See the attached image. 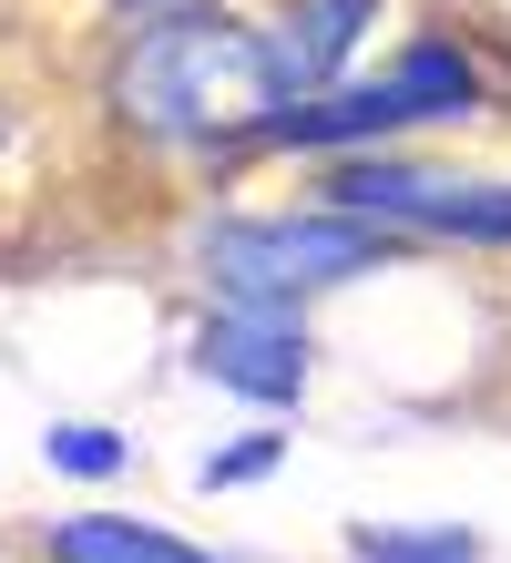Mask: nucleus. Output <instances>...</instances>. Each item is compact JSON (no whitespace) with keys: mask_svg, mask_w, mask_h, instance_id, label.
Wrapping results in <instances>:
<instances>
[{"mask_svg":"<svg viewBox=\"0 0 511 563\" xmlns=\"http://www.w3.org/2000/svg\"><path fill=\"white\" fill-rule=\"evenodd\" d=\"M420 246L379 236V225L337 216V206H204L185 225V277L204 308H246V318H307L337 287L399 277Z\"/></svg>","mask_w":511,"mask_h":563,"instance_id":"nucleus-2","label":"nucleus"},{"mask_svg":"<svg viewBox=\"0 0 511 563\" xmlns=\"http://www.w3.org/2000/svg\"><path fill=\"white\" fill-rule=\"evenodd\" d=\"M185 369L215 379L246 410H297L318 389V328L307 318H246V308H195L185 328Z\"/></svg>","mask_w":511,"mask_h":563,"instance_id":"nucleus-4","label":"nucleus"},{"mask_svg":"<svg viewBox=\"0 0 511 563\" xmlns=\"http://www.w3.org/2000/svg\"><path fill=\"white\" fill-rule=\"evenodd\" d=\"M42 461L73 472V482H123L133 472V430H113V420H52L42 430Z\"/></svg>","mask_w":511,"mask_h":563,"instance_id":"nucleus-9","label":"nucleus"},{"mask_svg":"<svg viewBox=\"0 0 511 563\" xmlns=\"http://www.w3.org/2000/svg\"><path fill=\"white\" fill-rule=\"evenodd\" d=\"M337 553L348 563H491V543L470 522H348Z\"/></svg>","mask_w":511,"mask_h":563,"instance_id":"nucleus-8","label":"nucleus"},{"mask_svg":"<svg viewBox=\"0 0 511 563\" xmlns=\"http://www.w3.org/2000/svg\"><path fill=\"white\" fill-rule=\"evenodd\" d=\"M11 134H21V113H11V103H0V144H11Z\"/></svg>","mask_w":511,"mask_h":563,"instance_id":"nucleus-12","label":"nucleus"},{"mask_svg":"<svg viewBox=\"0 0 511 563\" xmlns=\"http://www.w3.org/2000/svg\"><path fill=\"white\" fill-rule=\"evenodd\" d=\"M287 461V430H235L225 451H204L195 461V492H246V482H266Z\"/></svg>","mask_w":511,"mask_h":563,"instance_id":"nucleus-10","label":"nucleus"},{"mask_svg":"<svg viewBox=\"0 0 511 563\" xmlns=\"http://www.w3.org/2000/svg\"><path fill=\"white\" fill-rule=\"evenodd\" d=\"M379 73L409 92V113H420V134H481V123L501 113V73L481 62V42L451 21H409Z\"/></svg>","mask_w":511,"mask_h":563,"instance_id":"nucleus-6","label":"nucleus"},{"mask_svg":"<svg viewBox=\"0 0 511 563\" xmlns=\"http://www.w3.org/2000/svg\"><path fill=\"white\" fill-rule=\"evenodd\" d=\"M31 563H215V553L144 512H62L31 533Z\"/></svg>","mask_w":511,"mask_h":563,"instance_id":"nucleus-7","label":"nucleus"},{"mask_svg":"<svg viewBox=\"0 0 511 563\" xmlns=\"http://www.w3.org/2000/svg\"><path fill=\"white\" fill-rule=\"evenodd\" d=\"M113 21H154V11H185V0H102Z\"/></svg>","mask_w":511,"mask_h":563,"instance_id":"nucleus-11","label":"nucleus"},{"mask_svg":"<svg viewBox=\"0 0 511 563\" xmlns=\"http://www.w3.org/2000/svg\"><path fill=\"white\" fill-rule=\"evenodd\" d=\"M399 0H277L266 11V62H277L287 103H327L358 82V52L379 42V21Z\"/></svg>","mask_w":511,"mask_h":563,"instance_id":"nucleus-5","label":"nucleus"},{"mask_svg":"<svg viewBox=\"0 0 511 563\" xmlns=\"http://www.w3.org/2000/svg\"><path fill=\"white\" fill-rule=\"evenodd\" d=\"M318 206L379 225L399 246H470V256H511V175L501 164H451V154H358V164H327Z\"/></svg>","mask_w":511,"mask_h":563,"instance_id":"nucleus-3","label":"nucleus"},{"mask_svg":"<svg viewBox=\"0 0 511 563\" xmlns=\"http://www.w3.org/2000/svg\"><path fill=\"white\" fill-rule=\"evenodd\" d=\"M287 92L266 62V21L235 0H185L154 21H113L102 52V123L123 154L164 164V175H225V164L266 154Z\"/></svg>","mask_w":511,"mask_h":563,"instance_id":"nucleus-1","label":"nucleus"}]
</instances>
